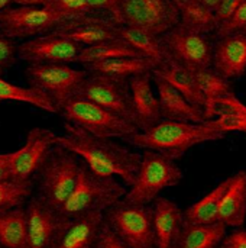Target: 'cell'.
<instances>
[{"instance_id": "cell-6", "label": "cell", "mask_w": 246, "mask_h": 248, "mask_svg": "<svg viewBox=\"0 0 246 248\" xmlns=\"http://www.w3.org/2000/svg\"><path fill=\"white\" fill-rule=\"evenodd\" d=\"M58 113L65 122L100 138L123 140L139 131L128 119L81 96L68 99Z\"/></svg>"}, {"instance_id": "cell-29", "label": "cell", "mask_w": 246, "mask_h": 248, "mask_svg": "<svg viewBox=\"0 0 246 248\" xmlns=\"http://www.w3.org/2000/svg\"><path fill=\"white\" fill-rule=\"evenodd\" d=\"M119 57H142L138 51H135L128 42L123 39L113 38L107 41H101L99 44H93L88 46H83L77 62L86 65L90 62L96 61H103V60H110V58H119Z\"/></svg>"}, {"instance_id": "cell-32", "label": "cell", "mask_w": 246, "mask_h": 248, "mask_svg": "<svg viewBox=\"0 0 246 248\" xmlns=\"http://www.w3.org/2000/svg\"><path fill=\"white\" fill-rule=\"evenodd\" d=\"M33 180L0 182V214L23 206L33 193Z\"/></svg>"}, {"instance_id": "cell-2", "label": "cell", "mask_w": 246, "mask_h": 248, "mask_svg": "<svg viewBox=\"0 0 246 248\" xmlns=\"http://www.w3.org/2000/svg\"><path fill=\"white\" fill-rule=\"evenodd\" d=\"M225 134L216 131L207 121L202 124L161 119L146 131H138L126 138L125 142L142 150L161 153L173 160L183 157L196 145L222 140Z\"/></svg>"}, {"instance_id": "cell-9", "label": "cell", "mask_w": 246, "mask_h": 248, "mask_svg": "<svg viewBox=\"0 0 246 248\" xmlns=\"http://www.w3.org/2000/svg\"><path fill=\"white\" fill-rule=\"evenodd\" d=\"M75 96L88 99V100L112 110L113 113L128 119L129 122H132L136 126L133 106H132V94H130V87H129V78L87 73V77L84 78V81Z\"/></svg>"}, {"instance_id": "cell-19", "label": "cell", "mask_w": 246, "mask_h": 248, "mask_svg": "<svg viewBox=\"0 0 246 248\" xmlns=\"http://www.w3.org/2000/svg\"><path fill=\"white\" fill-rule=\"evenodd\" d=\"M151 206L155 247L174 248L184 224L181 208L175 202L161 196H158Z\"/></svg>"}, {"instance_id": "cell-24", "label": "cell", "mask_w": 246, "mask_h": 248, "mask_svg": "<svg viewBox=\"0 0 246 248\" xmlns=\"http://www.w3.org/2000/svg\"><path fill=\"white\" fill-rule=\"evenodd\" d=\"M226 234L228 227L222 222L183 224L174 248H216Z\"/></svg>"}, {"instance_id": "cell-21", "label": "cell", "mask_w": 246, "mask_h": 248, "mask_svg": "<svg viewBox=\"0 0 246 248\" xmlns=\"http://www.w3.org/2000/svg\"><path fill=\"white\" fill-rule=\"evenodd\" d=\"M152 81L157 86L162 119L184 121V122H194V124L206 122L203 109L193 106L190 102H187V99L181 93H178L171 84H168L165 80L154 74H152Z\"/></svg>"}, {"instance_id": "cell-8", "label": "cell", "mask_w": 246, "mask_h": 248, "mask_svg": "<svg viewBox=\"0 0 246 248\" xmlns=\"http://www.w3.org/2000/svg\"><path fill=\"white\" fill-rule=\"evenodd\" d=\"M25 76L29 86L43 93L58 113L62 105L78 93L87 73L84 70H75L70 64L32 62L26 68Z\"/></svg>"}, {"instance_id": "cell-28", "label": "cell", "mask_w": 246, "mask_h": 248, "mask_svg": "<svg viewBox=\"0 0 246 248\" xmlns=\"http://www.w3.org/2000/svg\"><path fill=\"white\" fill-rule=\"evenodd\" d=\"M0 248H28L23 206L0 214Z\"/></svg>"}, {"instance_id": "cell-16", "label": "cell", "mask_w": 246, "mask_h": 248, "mask_svg": "<svg viewBox=\"0 0 246 248\" xmlns=\"http://www.w3.org/2000/svg\"><path fill=\"white\" fill-rule=\"evenodd\" d=\"M120 26L122 25L107 16L90 13L78 19L65 20L54 32L71 39L81 46H88L101 41L117 38Z\"/></svg>"}, {"instance_id": "cell-7", "label": "cell", "mask_w": 246, "mask_h": 248, "mask_svg": "<svg viewBox=\"0 0 246 248\" xmlns=\"http://www.w3.org/2000/svg\"><path fill=\"white\" fill-rule=\"evenodd\" d=\"M103 219L129 248H157L151 205L119 201L103 212Z\"/></svg>"}, {"instance_id": "cell-40", "label": "cell", "mask_w": 246, "mask_h": 248, "mask_svg": "<svg viewBox=\"0 0 246 248\" xmlns=\"http://www.w3.org/2000/svg\"><path fill=\"white\" fill-rule=\"evenodd\" d=\"M216 248H246V230L238 228L220 241Z\"/></svg>"}, {"instance_id": "cell-30", "label": "cell", "mask_w": 246, "mask_h": 248, "mask_svg": "<svg viewBox=\"0 0 246 248\" xmlns=\"http://www.w3.org/2000/svg\"><path fill=\"white\" fill-rule=\"evenodd\" d=\"M190 31L203 35H215L219 28V20L216 13L202 4L200 1H193L180 9V22Z\"/></svg>"}, {"instance_id": "cell-15", "label": "cell", "mask_w": 246, "mask_h": 248, "mask_svg": "<svg viewBox=\"0 0 246 248\" xmlns=\"http://www.w3.org/2000/svg\"><path fill=\"white\" fill-rule=\"evenodd\" d=\"M55 135L52 131L43 128H33L28 132L25 144L13 151L10 173L16 180H32L51 148L55 145Z\"/></svg>"}, {"instance_id": "cell-44", "label": "cell", "mask_w": 246, "mask_h": 248, "mask_svg": "<svg viewBox=\"0 0 246 248\" xmlns=\"http://www.w3.org/2000/svg\"><path fill=\"white\" fill-rule=\"evenodd\" d=\"M197 1H200L202 4H204L206 7H209V9H212L215 12L217 9V6L220 4L222 0H197Z\"/></svg>"}, {"instance_id": "cell-18", "label": "cell", "mask_w": 246, "mask_h": 248, "mask_svg": "<svg viewBox=\"0 0 246 248\" xmlns=\"http://www.w3.org/2000/svg\"><path fill=\"white\" fill-rule=\"evenodd\" d=\"M135 124L139 131H146L161 118L158 96L152 92V73H142L129 78Z\"/></svg>"}, {"instance_id": "cell-42", "label": "cell", "mask_w": 246, "mask_h": 248, "mask_svg": "<svg viewBox=\"0 0 246 248\" xmlns=\"http://www.w3.org/2000/svg\"><path fill=\"white\" fill-rule=\"evenodd\" d=\"M12 155L13 153H0V182L12 179V173H10Z\"/></svg>"}, {"instance_id": "cell-36", "label": "cell", "mask_w": 246, "mask_h": 248, "mask_svg": "<svg viewBox=\"0 0 246 248\" xmlns=\"http://www.w3.org/2000/svg\"><path fill=\"white\" fill-rule=\"evenodd\" d=\"M232 32H244L246 33V0L238 6V9L232 13V16L222 22L215 33V38L232 33Z\"/></svg>"}, {"instance_id": "cell-11", "label": "cell", "mask_w": 246, "mask_h": 248, "mask_svg": "<svg viewBox=\"0 0 246 248\" xmlns=\"http://www.w3.org/2000/svg\"><path fill=\"white\" fill-rule=\"evenodd\" d=\"M61 23L64 20L48 6H7L0 10V32L12 39L45 35Z\"/></svg>"}, {"instance_id": "cell-35", "label": "cell", "mask_w": 246, "mask_h": 248, "mask_svg": "<svg viewBox=\"0 0 246 248\" xmlns=\"http://www.w3.org/2000/svg\"><path fill=\"white\" fill-rule=\"evenodd\" d=\"M216 131L222 134H229V132H244L246 134V105L239 109L238 112L228 115V116H220L216 119L207 121Z\"/></svg>"}, {"instance_id": "cell-37", "label": "cell", "mask_w": 246, "mask_h": 248, "mask_svg": "<svg viewBox=\"0 0 246 248\" xmlns=\"http://www.w3.org/2000/svg\"><path fill=\"white\" fill-rule=\"evenodd\" d=\"M122 4L123 0H88V6L91 13L96 15H103L119 25H123L122 22Z\"/></svg>"}, {"instance_id": "cell-10", "label": "cell", "mask_w": 246, "mask_h": 248, "mask_svg": "<svg viewBox=\"0 0 246 248\" xmlns=\"http://www.w3.org/2000/svg\"><path fill=\"white\" fill-rule=\"evenodd\" d=\"M170 60L188 70L209 68L212 65L213 44L207 35L187 29L181 23L159 36Z\"/></svg>"}, {"instance_id": "cell-5", "label": "cell", "mask_w": 246, "mask_h": 248, "mask_svg": "<svg viewBox=\"0 0 246 248\" xmlns=\"http://www.w3.org/2000/svg\"><path fill=\"white\" fill-rule=\"evenodd\" d=\"M80 167L81 160L74 153L55 144L36 173L38 196L61 209L74 189Z\"/></svg>"}, {"instance_id": "cell-43", "label": "cell", "mask_w": 246, "mask_h": 248, "mask_svg": "<svg viewBox=\"0 0 246 248\" xmlns=\"http://www.w3.org/2000/svg\"><path fill=\"white\" fill-rule=\"evenodd\" d=\"M51 0H12V4L16 6H46Z\"/></svg>"}, {"instance_id": "cell-39", "label": "cell", "mask_w": 246, "mask_h": 248, "mask_svg": "<svg viewBox=\"0 0 246 248\" xmlns=\"http://www.w3.org/2000/svg\"><path fill=\"white\" fill-rule=\"evenodd\" d=\"M94 248H129L122 240L116 237V234L109 228V225L103 219V225L99 231Z\"/></svg>"}, {"instance_id": "cell-17", "label": "cell", "mask_w": 246, "mask_h": 248, "mask_svg": "<svg viewBox=\"0 0 246 248\" xmlns=\"http://www.w3.org/2000/svg\"><path fill=\"white\" fill-rule=\"evenodd\" d=\"M210 67L226 80L241 78L246 73V33L232 32L216 38Z\"/></svg>"}, {"instance_id": "cell-34", "label": "cell", "mask_w": 246, "mask_h": 248, "mask_svg": "<svg viewBox=\"0 0 246 248\" xmlns=\"http://www.w3.org/2000/svg\"><path fill=\"white\" fill-rule=\"evenodd\" d=\"M46 6L52 9L64 22L91 13L88 0H51Z\"/></svg>"}, {"instance_id": "cell-46", "label": "cell", "mask_w": 246, "mask_h": 248, "mask_svg": "<svg viewBox=\"0 0 246 248\" xmlns=\"http://www.w3.org/2000/svg\"><path fill=\"white\" fill-rule=\"evenodd\" d=\"M9 4H12V0H0V10L7 7Z\"/></svg>"}, {"instance_id": "cell-27", "label": "cell", "mask_w": 246, "mask_h": 248, "mask_svg": "<svg viewBox=\"0 0 246 248\" xmlns=\"http://www.w3.org/2000/svg\"><path fill=\"white\" fill-rule=\"evenodd\" d=\"M231 177L220 182L212 192H209L204 198L197 201L194 205L183 211L184 224H213L217 222V211L220 199L228 189Z\"/></svg>"}, {"instance_id": "cell-33", "label": "cell", "mask_w": 246, "mask_h": 248, "mask_svg": "<svg viewBox=\"0 0 246 248\" xmlns=\"http://www.w3.org/2000/svg\"><path fill=\"white\" fill-rule=\"evenodd\" d=\"M191 71H193L196 84H197L199 90L202 92V94L204 96L206 102L210 99H215V97L235 94L233 87L229 83V80L219 76L215 70H212V67L197 68V70H191Z\"/></svg>"}, {"instance_id": "cell-22", "label": "cell", "mask_w": 246, "mask_h": 248, "mask_svg": "<svg viewBox=\"0 0 246 248\" xmlns=\"http://www.w3.org/2000/svg\"><path fill=\"white\" fill-rule=\"evenodd\" d=\"M246 221V170L231 176L217 211V222L226 227L242 228Z\"/></svg>"}, {"instance_id": "cell-1", "label": "cell", "mask_w": 246, "mask_h": 248, "mask_svg": "<svg viewBox=\"0 0 246 248\" xmlns=\"http://www.w3.org/2000/svg\"><path fill=\"white\" fill-rule=\"evenodd\" d=\"M65 134L55 135V144L74 153L93 173L103 177H119L128 186L132 183L141 154L117 144L113 138L94 137L68 122Z\"/></svg>"}, {"instance_id": "cell-23", "label": "cell", "mask_w": 246, "mask_h": 248, "mask_svg": "<svg viewBox=\"0 0 246 248\" xmlns=\"http://www.w3.org/2000/svg\"><path fill=\"white\" fill-rule=\"evenodd\" d=\"M152 74L161 77L168 84H171L193 106H197L200 109L204 108V103H206L204 96L199 90L191 70H188V68H186V67L180 65L178 62H175V61L168 58L164 64H161L159 67L154 68Z\"/></svg>"}, {"instance_id": "cell-3", "label": "cell", "mask_w": 246, "mask_h": 248, "mask_svg": "<svg viewBox=\"0 0 246 248\" xmlns=\"http://www.w3.org/2000/svg\"><path fill=\"white\" fill-rule=\"evenodd\" d=\"M184 174L175 160L151 150H144L138 171L122 201L151 205L162 190L181 183Z\"/></svg>"}, {"instance_id": "cell-25", "label": "cell", "mask_w": 246, "mask_h": 248, "mask_svg": "<svg viewBox=\"0 0 246 248\" xmlns=\"http://www.w3.org/2000/svg\"><path fill=\"white\" fill-rule=\"evenodd\" d=\"M83 67L84 71L87 73L130 78L132 76H138L142 73H152L155 64L145 57H119V58L90 62Z\"/></svg>"}, {"instance_id": "cell-4", "label": "cell", "mask_w": 246, "mask_h": 248, "mask_svg": "<svg viewBox=\"0 0 246 248\" xmlns=\"http://www.w3.org/2000/svg\"><path fill=\"white\" fill-rule=\"evenodd\" d=\"M125 193L126 187L115 177L99 176L81 161L74 189L61 211L68 218L91 212L103 214L107 208L122 201Z\"/></svg>"}, {"instance_id": "cell-41", "label": "cell", "mask_w": 246, "mask_h": 248, "mask_svg": "<svg viewBox=\"0 0 246 248\" xmlns=\"http://www.w3.org/2000/svg\"><path fill=\"white\" fill-rule=\"evenodd\" d=\"M244 1H245V0H222L220 4L217 6V9L215 10L216 17H217V20H219V25H220L222 22L228 20V19L232 16V13L238 9V6H239L241 3H244Z\"/></svg>"}, {"instance_id": "cell-38", "label": "cell", "mask_w": 246, "mask_h": 248, "mask_svg": "<svg viewBox=\"0 0 246 248\" xmlns=\"http://www.w3.org/2000/svg\"><path fill=\"white\" fill-rule=\"evenodd\" d=\"M17 45L14 41L0 32V76L3 71H6L9 67H12L17 58L16 55Z\"/></svg>"}, {"instance_id": "cell-12", "label": "cell", "mask_w": 246, "mask_h": 248, "mask_svg": "<svg viewBox=\"0 0 246 248\" xmlns=\"http://www.w3.org/2000/svg\"><path fill=\"white\" fill-rule=\"evenodd\" d=\"M122 22L161 36L180 22V10L171 0H123Z\"/></svg>"}, {"instance_id": "cell-14", "label": "cell", "mask_w": 246, "mask_h": 248, "mask_svg": "<svg viewBox=\"0 0 246 248\" xmlns=\"http://www.w3.org/2000/svg\"><path fill=\"white\" fill-rule=\"evenodd\" d=\"M81 48V45L52 31L23 41L17 45L16 55L30 64H71L77 62Z\"/></svg>"}, {"instance_id": "cell-26", "label": "cell", "mask_w": 246, "mask_h": 248, "mask_svg": "<svg viewBox=\"0 0 246 248\" xmlns=\"http://www.w3.org/2000/svg\"><path fill=\"white\" fill-rule=\"evenodd\" d=\"M119 38L128 42L135 51L142 57L151 60L155 64V68L164 64L168 60V55L161 44L159 36H155L149 32H145L138 28L122 25L119 28Z\"/></svg>"}, {"instance_id": "cell-31", "label": "cell", "mask_w": 246, "mask_h": 248, "mask_svg": "<svg viewBox=\"0 0 246 248\" xmlns=\"http://www.w3.org/2000/svg\"><path fill=\"white\" fill-rule=\"evenodd\" d=\"M3 102H20V103L32 105L49 113H57L51 100L39 90L30 86L22 87V86L13 84L0 76V103Z\"/></svg>"}, {"instance_id": "cell-45", "label": "cell", "mask_w": 246, "mask_h": 248, "mask_svg": "<svg viewBox=\"0 0 246 248\" xmlns=\"http://www.w3.org/2000/svg\"><path fill=\"white\" fill-rule=\"evenodd\" d=\"M173 1V4L180 10L181 7H184V6H187V4H190V3H193V1H196V0H171Z\"/></svg>"}, {"instance_id": "cell-13", "label": "cell", "mask_w": 246, "mask_h": 248, "mask_svg": "<svg viewBox=\"0 0 246 248\" xmlns=\"http://www.w3.org/2000/svg\"><path fill=\"white\" fill-rule=\"evenodd\" d=\"M28 248H51L62 231L68 217L39 196L30 198L25 206Z\"/></svg>"}, {"instance_id": "cell-20", "label": "cell", "mask_w": 246, "mask_h": 248, "mask_svg": "<svg viewBox=\"0 0 246 248\" xmlns=\"http://www.w3.org/2000/svg\"><path fill=\"white\" fill-rule=\"evenodd\" d=\"M101 225V212H91L68 218L51 248H94Z\"/></svg>"}]
</instances>
